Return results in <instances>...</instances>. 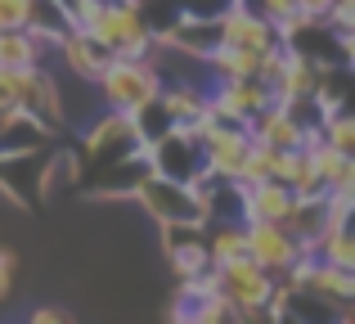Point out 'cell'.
Here are the masks:
<instances>
[{
    "instance_id": "cell-6",
    "label": "cell",
    "mask_w": 355,
    "mask_h": 324,
    "mask_svg": "<svg viewBox=\"0 0 355 324\" xmlns=\"http://www.w3.org/2000/svg\"><path fill=\"white\" fill-rule=\"evenodd\" d=\"M148 167H153V176H166V180L189 185L193 176L202 171V144H198V135L171 126L166 135H157V140L148 144Z\"/></svg>"
},
{
    "instance_id": "cell-16",
    "label": "cell",
    "mask_w": 355,
    "mask_h": 324,
    "mask_svg": "<svg viewBox=\"0 0 355 324\" xmlns=\"http://www.w3.org/2000/svg\"><path fill=\"white\" fill-rule=\"evenodd\" d=\"M50 135L54 131H45L32 113L14 108V113L5 117V126H0V158H27V153L36 158V153L50 144Z\"/></svg>"
},
{
    "instance_id": "cell-22",
    "label": "cell",
    "mask_w": 355,
    "mask_h": 324,
    "mask_svg": "<svg viewBox=\"0 0 355 324\" xmlns=\"http://www.w3.org/2000/svg\"><path fill=\"white\" fill-rule=\"evenodd\" d=\"M270 162H275V149H270V144H261V140H252L248 158H243V167H239V180L243 185L266 180V176H270Z\"/></svg>"
},
{
    "instance_id": "cell-8",
    "label": "cell",
    "mask_w": 355,
    "mask_h": 324,
    "mask_svg": "<svg viewBox=\"0 0 355 324\" xmlns=\"http://www.w3.org/2000/svg\"><path fill=\"white\" fill-rule=\"evenodd\" d=\"M266 104H275V90L261 77H216V90H211V108L248 122L252 113H261Z\"/></svg>"
},
{
    "instance_id": "cell-18",
    "label": "cell",
    "mask_w": 355,
    "mask_h": 324,
    "mask_svg": "<svg viewBox=\"0 0 355 324\" xmlns=\"http://www.w3.org/2000/svg\"><path fill=\"white\" fill-rule=\"evenodd\" d=\"M130 126H135V135H139V144H153L157 135H166L171 131V113H166V104H162V95H148L144 104H135L130 108Z\"/></svg>"
},
{
    "instance_id": "cell-23",
    "label": "cell",
    "mask_w": 355,
    "mask_h": 324,
    "mask_svg": "<svg viewBox=\"0 0 355 324\" xmlns=\"http://www.w3.org/2000/svg\"><path fill=\"white\" fill-rule=\"evenodd\" d=\"M9 284H14V253H9V248L0 244V302H5Z\"/></svg>"
},
{
    "instance_id": "cell-11",
    "label": "cell",
    "mask_w": 355,
    "mask_h": 324,
    "mask_svg": "<svg viewBox=\"0 0 355 324\" xmlns=\"http://www.w3.org/2000/svg\"><path fill=\"white\" fill-rule=\"evenodd\" d=\"M153 171L148 167V149L139 153H126V158L108 162V167H95V180H90V194L95 198H135L139 180Z\"/></svg>"
},
{
    "instance_id": "cell-14",
    "label": "cell",
    "mask_w": 355,
    "mask_h": 324,
    "mask_svg": "<svg viewBox=\"0 0 355 324\" xmlns=\"http://www.w3.org/2000/svg\"><path fill=\"white\" fill-rule=\"evenodd\" d=\"M293 203H297L293 189H288L284 180H275V176H266V180H257V185H243V221H279V225H284Z\"/></svg>"
},
{
    "instance_id": "cell-24",
    "label": "cell",
    "mask_w": 355,
    "mask_h": 324,
    "mask_svg": "<svg viewBox=\"0 0 355 324\" xmlns=\"http://www.w3.org/2000/svg\"><path fill=\"white\" fill-rule=\"evenodd\" d=\"M68 320V311H59V307H41V311H32V324H63Z\"/></svg>"
},
{
    "instance_id": "cell-25",
    "label": "cell",
    "mask_w": 355,
    "mask_h": 324,
    "mask_svg": "<svg viewBox=\"0 0 355 324\" xmlns=\"http://www.w3.org/2000/svg\"><path fill=\"white\" fill-rule=\"evenodd\" d=\"M59 5H63V14H68L72 23H77V18L86 14V5H90V0H59Z\"/></svg>"
},
{
    "instance_id": "cell-13",
    "label": "cell",
    "mask_w": 355,
    "mask_h": 324,
    "mask_svg": "<svg viewBox=\"0 0 355 324\" xmlns=\"http://www.w3.org/2000/svg\"><path fill=\"white\" fill-rule=\"evenodd\" d=\"M243 126H248L252 140L270 144V149H302V140H306V126L293 122V113H288L284 104H266L261 113H252Z\"/></svg>"
},
{
    "instance_id": "cell-19",
    "label": "cell",
    "mask_w": 355,
    "mask_h": 324,
    "mask_svg": "<svg viewBox=\"0 0 355 324\" xmlns=\"http://www.w3.org/2000/svg\"><path fill=\"white\" fill-rule=\"evenodd\" d=\"M207 68L216 72V77H257L261 54L239 50V45H220L216 54H207Z\"/></svg>"
},
{
    "instance_id": "cell-21",
    "label": "cell",
    "mask_w": 355,
    "mask_h": 324,
    "mask_svg": "<svg viewBox=\"0 0 355 324\" xmlns=\"http://www.w3.org/2000/svg\"><path fill=\"white\" fill-rule=\"evenodd\" d=\"M320 135L333 144V149H342V153H355V117L342 108V113H329L320 122Z\"/></svg>"
},
{
    "instance_id": "cell-2",
    "label": "cell",
    "mask_w": 355,
    "mask_h": 324,
    "mask_svg": "<svg viewBox=\"0 0 355 324\" xmlns=\"http://www.w3.org/2000/svg\"><path fill=\"white\" fill-rule=\"evenodd\" d=\"M95 90L99 99H104V108H121V113H130L135 104H144L148 95H157L162 90V81H157L153 63L148 59H108L104 72L95 77Z\"/></svg>"
},
{
    "instance_id": "cell-4",
    "label": "cell",
    "mask_w": 355,
    "mask_h": 324,
    "mask_svg": "<svg viewBox=\"0 0 355 324\" xmlns=\"http://www.w3.org/2000/svg\"><path fill=\"white\" fill-rule=\"evenodd\" d=\"M243 239H248V257L270 275H284L293 257L306 253V244L279 221H243Z\"/></svg>"
},
{
    "instance_id": "cell-26",
    "label": "cell",
    "mask_w": 355,
    "mask_h": 324,
    "mask_svg": "<svg viewBox=\"0 0 355 324\" xmlns=\"http://www.w3.org/2000/svg\"><path fill=\"white\" fill-rule=\"evenodd\" d=\"M297 5H302V9H306L311 18H324V9H329L333 0H297Z\"/></svg>"
},
{
    "instance_id": "cell-10",
    "label": "cell",
    "mask_w": 355,
    "mask_h": 324,
    "mask_svg": "<svg viewBox=\"0 0 355 324\" xmlns=\"http://www.w3.org/2000/svg\"><path fill=\"white\" fill-rule=\"evenodd\" d=\"M157 45H171V50L184 54V59L207 63V54H216L220 45H225V36H220V18H180L166 36H157Z\"/></svg>"
},
{
    "instance_id": "cell-15",
    "label": "cell",
    "mask_w": 355,
    "mask_h": 324,
    "mask_svg": "<svg viewBox=\"0 0 355 324\" xmlns=\"http://www.w3.org/2000/svg\"><path fill=\"white\" fill-rule=\"evenodd\" d=\"M302 289L315 293L320 302H329L338 316H347V307H351V298H355V271H347V266H333V262H320V257H315V266H311V275H306Z\"/></svg>"
},
{
    "instance_id": "cell-1",
    "label": "cell",
    "mask_w": 355,
    "mask_h": 324,
    "mask_svg": "<svg viewBox=\"0 0 355 324\" xmlns=\"http://www.w3.org/2000/svg\"><path fill=\"white\" fill-rule=\"evenodd\" d=\"M77 27L90 32L117 59H148V50H153V32L144 27V18L130 0H90Z\"/></svg>"
},
{
    "instance_id": "cell-20",
    "label": "cell",
    "mask_w": 355,
    "mask_h": 324,
    "mask_svg": "<svg viewBox=\"0 0 355 324\" xmlns=\"http://www.w3.org/2000/svg\"><path fill=\"white\" fill-rule=\"evenodd\" d=\"M77 180H81V158H77V153H59L54 162H45L41 180H36V194L50 198L54 185H77Z\"/></svg>"
},
{
    "instance_id": "cell-9",
    "label": "cell",
    "mask_w": 355,
    "mask_h": 324,
    "mask_svg": "<svg viewBox=\"0 0 355 324\" xmlns=\"http://www.w3.org/2000/svg\"><path fill=\"white\" fill-rule=\"evenodd\" d=\"M157 95H162L166 113H171V126L193 131V135L207 126V117H211V95L198 86V81H189V77H184V81H166Z\"/></svg>"
},
{
    "instance_id": "cell-3",
    "label": "cell",
    "mask_w": 355,
    "mask_h": 324,
    "mask_svg": "<svg viewBox=\"0 0 355 324\" xmlns=\"http://www.w3.org/2000/svg\"><path fill=\"white\" fill-rule=\"evenodd\" d=\"M135 198H139V207H144L157 225H207L202 203L193 198L189 185H180V180H166V176L148 171L144 180H139Z\"/></svg>"
},
{
    "instance_id": "cell-17",
    "label": "cell",
    "mask_w": 355,
    "mask_h": 324,
    "mask_svg": "<svg viewBox=\"0 0 355 324\" xmlns=\"http://www.w3.org/2000/svg\"><path fill=\"white\" fill-rule=\"evenodd\" d=\"M50 45L27 27H0V68H27V63H45Z\"/></svg>"
},
{
    "instance_id": "cell-27",
    "label": "cell",
    "mask_w": 355,
    "mask_h": 324,
    "mask_svg": "<svg viewBox=\"0 0 355 324\" xmlns=\"http://www.w3.org/2000/svg\"><path fill=\"white\" fill-rule=\"evenodd\" d=\"M9 113H14V108H9ZM9 113H5V108H0V126H5V117H9Z\"/></svg>"
},
{
    "instance_id": "cell-12",
    "label": "cell",
    "mask_w": 355,
    "mask_h": 324,
    "mask_svg": "<svg viewBox=\"0 0 355 324\" xmlns=\"http://www.w3.org/2000/svg\"><path fill=\"white\" fill-rule=\"evenodd\" d=\"M50 50L59 54L63 63H68V72H72V77L90 81V86H95V77L104 72V63L113 59V54H108V50H104V45H99V41H95L90 32H81V27H72V32H63L59 41L50 45Z\"/></svg>"
},
{
    "instance_id": "cell-5",
    "label": "cell",
    "mask_w": 355,
    "mask_h": 324,
    "mask_svg": "<svg viewBox=\"0 0 355 324\" xmlns=\"http://www.w3.org/2000/svg\"><path fill=\"white\" fill-rule=\"evenodd\" d=\"M139 149L144 144H139L135 126H130V113H121V108H104L86 126V158L95 167H108V162L126 158V153H139Z\"/></svg>"
},
{
    "instance_id": "cell-7",
    "label": "cell",
    "mask_w": 355,
    "mask_h": 324,
    "mask_svg": "<svg viewBox=\"0 0 355 324\" xmlns=\"http://www.w3.org/2000/svg\"><path fill=\"white\" fill-rule=\"evenodd\" d=\"M220 36H225V45H239V50H252V54L284 50V32H279L270 18L243 14V9H234V5L220 14Z\"/></svg>"
}]
</instances>
